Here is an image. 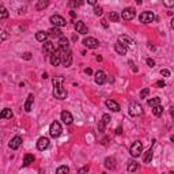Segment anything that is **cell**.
Returning <instances> with one entry per match:
<instances>
[{"label": "cell", "instance_id": "cell-1", "mask_svg": "<svg viewBox=\"0 0 174 174\" xmlns=\"http://www.w3.org/2000/svg\"><path fill=\"white\" fill-rule=\"evenodd\" d=\"M63 82H64L63 78H54L53 79V95L57 99H65L67 97V90L63 87Z\"/></svg>", "mask_w": 174, "mask_h": 174}, {"label": "cell", "instance_id": "cell-2", "mask_svg": "<svg viewBox=\"0 0 174 174\" xmlns=\"http://www.w3.org/2000/svg\"><path fill=\"white\" fill-rule=\"evenodd\" d=\"M129 152H130V155H132L133 158H137V156H140L141 152H143V144H141V141H135V143L130 146Z\"/></svg>", "mask_w": 174, "mask_h": 174}, {"label": "cell", "instance_id": "cell-3", "mask_svg": "<svg viewBox=\"0 0 174 174\" xmlns=\"http://www.w3.org/2000/svg\"><path fill=\"white\" fill-rule=\"evenodd\" d=\"M61 125H60L57 121H53V123L50 124V128H49V133H50L52 137H59L60 135H61Z\"/></svg>", "mask_w": 174, "mask_h": 174}, {"label": "cell", "instance_id": "cell-4", "mask_svg": "<svg viewBox=\"0 0 174 174\" xmlns=\"http://www.w3.org/2000/svg\"><path fill=\"white\" fill-rule=\"evenodd\" d=\"M128 112H129L130 116H135L136 117V116H140L141 113H143V108H141V105L137 102H130Z\"/></svg>", "mask_w": 174, "mask_h": 174}, {"label": "cell", "instance_id": "cell-5", "mask_svg": "<svg viewBox=\"0 0 174 174\" xmlns=\"http://www.w3.org/2000/svg\"><path fill=\"white\" fill-rule=\"evenodd\" d=\"M49 21H50V23L54 26V27H64L67 25V21L60 15H52Z\"/></svg>", "mask_w": 174, "mask_h": 174}, {"label": "cell", "instance_id": "cell-6", "mask_svg": "<svg viewBox=\"0 0 174 174\" xmlns=\"http://www.w3.org/2000/svg\"><path fill=\"white\" fill-rule=\"evenodd\" d=\"M139 19L143 23H152L155 21V15H154V12H151V11H144V12L140 14Z\"/></svg>", "mask_w": 174, "mask_h": 174}, {"label": "cell", "instance_id": "cell-7", "mask_svg": "<svg viewBox=\"0 0 174 174\" xmlns=\"http://www.w3.org/2000/svg\"><path fill=\"white\" fill-rule=\"evenodd\" d=\"M135 15H136V11H135V8H132V7H127L125 10L121 12V18L125 19V21H132V19L135 18Z\"/></svg>", "mask_w": 174, "mask_h": 174}, {"label": "cell", "instance_id": "cell-8", "mask_svg": "<svg viewBox=\"0 0 174 174\" xmlns=\"http://www.w3.org/2000/svg\"><path fill=\"white\" fill-rule=\"evenodd\" d=\"M83 45H85L86 48H90V49H97L98 46H99V41L92 38V37H86V38L83 40Z\"/></svg>", "mask_w": 174, "mask_h": 174}, {"label": "cell", "instance_id": "cell-9", "mask_svg": "<svg viewBox=\"0 0 174 174\" xmlns=\"http://www.w3.org/2000/svg\"><path fill=\"white\" fill-rule=\"evenodd\" d=\"M60 63H61V52H60V49H54V52L50 54V64L52 65H59Z\"/></svg>", "mask_w": 174, "mask_h": 174}, {"label": "cell", "instance_id": "cell-10", "mask_svg": "<svg viewBox=\"0 0 174 174\" xmlns=\"http://www.w3.org/2000/svg\"><path fill=\"white\" fill-rule=\"evenodd\" d=\"M54 52V44L50 41H44V46H42V53L45 56H50Z\"/></svg>", "mask_w": 174, "mask_h": 174}, {"label": "cell", "instance_id": "cell-11", "mask_svg": "<svg viewBox=\"0 0 174 174\" xmlns=\"http://www.w3.org/2000/svg\"><path fill=\"white\" fill-rule=\"evenodd\" d=\"M61 63L64 64V67H69L72 64V54L69 49L65 52H61Z\"/></svg>", "mask_w": 174, "mask_h": 174}, {"label": "cell", "instance_id": "cell-12", "mask_svg": "<svg viewBox=\"0 0 174 174\" xmlns=\"http://www.w3.org/2000/svg\"><path fill=\"white\" fill-rule=\"evenodd\" d=\"M75 30H76V33L83 34V36L89 33V30H87V26L85 25V22H82V21L75 22Z\"/></svg>", "mask_w": 174, "mask_h": 174}, {"label": "cell", "instance_id": "cell-13", "mask_svg": "<svg viewBox=\"0 0 174 174\" xmlns=\"http://www.w3.org/2000/svg\"><path fill=\"white\" fill-rule=\"evenodd\" d=\"M21 144H22V137L21 136H15V137H12L11 139V141H10V148L11 150H18L19 147H21Z\"/></svg>", "mask_w": 174, "mask_h": 174}, {"label": "cell", "instance_id": "cell-14", "mask_svg": "<svg viewBox=\"0 0 174 174\" xmlns=\"http://www.w3.org/2000/svg\"><path fill=\"white\" fill-rule=\"evenodd\" d=\"M49 147V139L48 137H40L38 141H37V148L40 150V151H44V150H46Z\"/></svg>", "mask_w": 174, "mask_h": 174}, {"label": "cell", "instance_id": "cell-15", "mask_svg": "<svg viewBox=\"0 0 174 174\" xmlns=\"http://www.w3.org/2000/svg\"><path fill=\"white\" fill-rule=\"evenodd\" d=\"M59 48H60V52H65L69 49V41L68 38H65V37H60L59 40Z\"/></svg>", "mask_w": 174, "mask_h": 174}, {"label": "cell", "instance_id": "cell-16", "mask_svg": "<svg viewBox=\"0 0 174 174\" xmlns=\"http://www.w3.org/2000/svg\"><path fill=\"white\" fill-rule=\"evenodd\" d=\"M106 82V74L103 71H97L95 72V83L97 85H103Z\"/></svg>", "mask_w": 174, "mask_h": 174}, {"label": "cell", "instance_id": "cell-17", "mask_svg": "<svg viewBox=\"0 0 174 174\" xmlns=\"http://www.w3.org/2000/svg\"><path fill=\"white\" fill-rule=\"evenodd\" d=\"M61 120H63V123L67 124V125H69V124H72V114L69 112H67V110H63L61 112Z\"/></svg>", "mask_w": 174, "mask_h": 174}, {"label": "cell", "instance_id": "cell-18", "mask_svg": "<svg viewBox=\"0 0 174 174\" xmlns=\"http://www.w3.org/2000/svg\"><path fill=\"white\" fill-rule=\"evenodd\" d=\"M118 42L123 44L124 46H132L133 44H135V41H133L130 37L128 36H120V38H118Z\"/></svg>", "mask_w": 174, "mask_h": 174}, {"label": "cell", "instance_id": "cell-19", "mask_svg": "<svg viewBox=\"0 0 174 174\" xmlns=\"http://www.w3.org/2000/svg\"><path fill=\"white\" fill-rule=\"evenodd\" d=\"M105 105L108 106V108L112 110V112H118V110H120V105H118L116 101H113V99H108V101L105 102Z\"/></svg>", "mask_w": 174, "mask_h": 174}, {"label": "cell", "instance_id": "cell-20", "mask_svg": "<svg viewBox=\"0 0 174 174\" xmlns=\"http://www.w3.org/2000/svg\"><path fill=\"white\" fill-rule=\"evenodd\" d=\"M105 167L109 170L116 169V159L113 158V156H109V158L105 159Z\"/></svg>", "mask_w": 174, "mask_h": 174}, {"label": "cell", "instance_id": "cell-21", "mask_svg": "<svg viewBox=\"0 0 174 174\" xmlns=\"http://www.w3.org/2000/svg\"><path fill=\"white\" fill-rule=\"evenodd\" d=\"M33 102H34L33 94H29L27 99H26V103H25V110H26V112H30V110H31V108H33Z\"/></svg>", "mask_w": 174, "mask_h": 174}, {"label": "cell", "instance_id": "cell-22", "mask_svg": "<svg viewBox=\"0 0 174 174\" xmlns=\"http://www.w3.org/2000/svg\"><path fill=\"white\" fill-rule=\"evenodd\" d=\"M36 161V158H34V155H31V154H26L25 156H23V166H29V165H31L33 162Z\"/></svg>", "mask_w": 174, "mask_h": 174}, {"label": "cell", "instance_id": "cell-23", "mask_svg": "<svg viewBox=\"0 0 174 174\" xmlns=\"http://www.w3.org/2000/svg\"><path fill=\"white\" fill-rule=\"evenodd\" d=\"M114 50L117 52L118 54H121V56H124V54L127 53V46H124L123 44H120V42H117L114 45Z\"/></svg>", "mask_w": 174, "mask_h": 174}, {"label": "cell", "instance_id": "cell-24", "mask_svg": "<svg viewBox=\"0 0 174 174\" xmlns=\"http://www.w3.org/2000/svg\"><path fill=\"white\" fill-rule=\"evenodd\" d=\"M139 166H140V165H139L136 161H129L128 162V166H127V170L130 172V173H133V172H136V170L139 169Z\"/></svg>", "mask_w": 174, "mask_h": 174}, {"label": "cell", "instance_id": "cell-25", "mask_svg": "<svg viewBox=\"0 0 174 174\" xmlns=\"http://www.w3.org/2000/svg\"><path fill=\"white\" fill-rule=\"evenodd\" d=\"M48 37H49L48 31H38V33L36 34V38H37V41H40V42L46 41V40H48Z\"/></svg>", "mask_w": 174, "mask_h": 174}, {"label": "cell", "instance_id": "cell-26", "mask_svg": "<svg viewBox=\"0 0 174 174\" xmlns=\"http://www.w3.org/2000/svg\"><path fill=\"white\" fill-rule=\"evenodd\" d=\"M48 5H49V0H38V3H37L36 8H37L38 11H41V10H45Z\"/></svg>", "mask_w": 174, "mask_h": 174}, {"label": "cell", "instance_id": "cell-27", "mask_svg": "<svg viewBox=\"0 0 174 174\" xmlns=\"http://www.w3.org/2000/svg\"><path fill=\"white\" fill-rule=\"evenodd\" d=\"M0 117H2V118H11V117H12V110L8 109V108L3 109L2 113H0Z\"/></svg>", "mask_w": 174, "mask_h": 174}, {"label": "cell", "instance_id": "cell-28", "mask_svg": "<svg viewBox=\"0 0 174 174\" xmlns=\"http://www.w3.org/2000/svg\"><path fill=\"white\" fill-rule=\"evenodd\" d=\"M48 34L50 37H61V31L59 30V27H52L50 30H48Z\"/></svg>", "mask_w": 174, "mask_h": 174}, {"label": "cell", "instance_id": "cell-29", "mask_svg": "<svg viewBox=\"0 0 174 174\" xmlns=\"http://www.w3.org/2000/svg\"><path fill=\"white\" fill-rule=\"evenodd\" d=\"M8 11H7V8L4 7V5H0V19H7L8 18Z\"/></svg>", "mask_w": 174, "mask_h": 174}, {"label": "cell", "instance_id": "cell-30", "mask_svg": "<svg viewBox=\"0 0 174 174\" xmlns=\"http://www.w3.org/2000/svg\"><path fill=\"white\" fill-rule=\"evenodd\" d=\"M152 113L156 116V117H159V116L163 113V108L161 106V103H159V105H156V106H154V108H152Z\"/></svg>", "mask_w": 174, "mask_h": 174}, {"label": "cell", "instance_id": "cell-31", "mask_svg": "<svg viewBox=\"0 0 174 174\" xmlns=\"http://www.w3.org/2000/svg\"><path fill=\"white\" fill-rule=\"evenodd\" d=\"M109 21H112V22H118V21H120V15H118L116 11H112V12H109Z\"/></svg>", "mask_w": 174, "mask_h": 174}, {"label": "cell", "instance_id": "cell-32", "mask_svg": "<svg viewBox=\"0 0 174 174\" xmlns=\"http://www.w3.org/2000/svg\"><path fill=\"white\" fill-rule=\"evenodd\" d=\"M83 4V0H69V7L71 8H78Z\"/></svg>", "mask_w": 174, "mask_h": 174}, {"label": "cell", "instance_id": "cell-33", "mask_svg": "<svg viewBox=\"0 0 174 174\" xmlns=\"http://www.w3.org/2000/svg\"><path fill=\"white\" fill-rule=\"evenodd\" d=\"M152 155H154L152 148H150L148 151L146 152V155H144V163H150V162H151V159H152Z\"/></svg>", "mask_w": 174, "mask_h": 174}, {"label": "cell", "instance_id": "cell-34", "mask_svg": "<svg viewBox=\"0 0 174 174\" xmlns=\"http://www.w3.org/2000/svg\"><path fill=\"white\" fill-rule=\"evenodd\" d=\"M148 106H151V108H154V106H156V105H159L161 103V98H151V99H148Z\"/></svg>", "mask_w": 174, "mask_h": 174}, {"label": "cell", "instance_id": "cell-35", "mask_svg": "<svg viewBox=\"0 0 174 174\" xmlns=\"http://www.w3.org/2000/svg\"><path fill=\"white\" fill-rule=\"evenodd\" d=\"M57 174H63V173H69V167L68 166H60L59 169L56 170Z\"/></svg>", "mask_w": 174, "mask_h": 174}, {"label": "cell", "instance_id": "cell-36", "mask_svg": "<svg viewBox=\"0 0 174 174\" xmlns=\"http://www.w3.org/2000/svg\"><path fill=\"white\" fill-rule=\"evenodd\" d=\"M94 14H95L97 16H101V15L103 14V8L101 7V5H97V7L94 8Z\"/></svg>", "mask_w": 174, "mask_h": 174}, {"label": "cell", "instance_id": "cell-37", "mask_svg": "<svg viewBox=\"0 0 174 174\" xmlns=\"http://www.w3.org/2000/svg\"><path fill=\"white\" fill-rule=\"evenodd\" d=\"M7 38H8V34L5 33L4 30H0V42H2V41H5Z\"/></svg>", "mask_w": 174, "mask_h": 174}, {"label": "cell", "instance_id": "cell-38", "mask_svg": "<svg viewBox=\"0 0 174 174\" xmlns=\"http://www.w3.org/2000/svg\"><path fill=\"white\" fill-rule=\"evenodd\" d=\"M105 125H106V124L101 120L99 123H98V130H99V132H103V130H105Z\"/></svg>", "mask_w": 174, "mask_h": 174}, {"label": "cell", "instance_id": "cell-39", "mask_svg": "<svg viewBox=\"0 0 174 174\" xmlns=\"http://www.w3.org/2000/svg\"><path fill=\"white\" fill-rule=\"evenodd\" d=\"M148 94H150V89H144L143 91L140 92V98H146Z\"/></svg>", "mask_w": 174, "mask_h": 174}, {"label": "cell", "instance_id": "cell-40", "mask_svg": "<svg viewBox=\"0 0 174 174\" xmlns=\"http://www.w3.org/2000/svg\"><path fill=\"white\" fill-rule=\"evenodd\" d=\"M110 120H112V118H110V116H109V114H103V116H102V121H103L105 124H109V123H110Z\"/></svg>", "mask_w": 174, "mask_h": 174}, {"label": "cell", "instance_id": "cell-41", "mask_svg": "<svg viewBox=\"0 0 174 174\" xmlns=\"http://www.w3.org/2000/svg\"><path fill=\"white\" fill-rule=\"evenodd\" d=\"M163 3H165V5H166V7H173L174 5V0H163Z\"/></svg>", "mask_w": 174, "mask_h": 174}, {"label": "cell", "instance_id": "cell-42", "mask_svg": "<svg viewBox=\"0 0 174 174\" xmlns=\"http://www.w3.org/2000/svg\"><path fill=\"white\" fill-rule=\"evenodd\" d=\"M22 59H25V60H30V59H31V53H29V52L23 53V54H22Z\"/></svg>", "mask_w": 174, "mask_h": 174}, {"label": "cell", "instance_id": "cell-43", "mask_svg": "<svg viewBox=\"0 0 174 174\" xmlns=\"http://www.w3.org/2000/svg\"><path fill=\"white\" fill-rule=\"evenodd\" d=\"M161 74H162V76H170V71H169V69H166V68L162 69Z\"/></svg>", "mask_w": 174, "mask_h": 174}, {"label": "cell", "instance_id": "cell-44", "mask_svg": "<svg viewBox=\"0 0 174 174\" xmlns=\"http://www.w3.org/2000/svg\"><path fill=\"white\" fill-rule=\"evenodd\" d=\"M166 86V83H165V80H159V82H156V87H159V89H162V87Z\"/></svg>", "mask_w": 174, "mask_h": 174}, {"label": "cell", "instance_id": "cell-45", "mask_svg": "<svg viewBox=\"0 0 174 174\" xmlns=\"http://www.w3.org/2000/svg\"><path fill=\"white\" fill-rule=\"evenodd\" d=\"M101 25H102L105 29L109 27V23H108V21H106V19H101Z\"/></svg>", "mask_w": 174, "mask_h": 174}, {"label": "cell", "instance_id": "cell-46", "mask_svg": "<svg viewBox=\"0 0 174 174\" xmlns=\"http://www.w3.org/2000/svg\"><path fill=\"white\" fill-rule=\"evenodd\" d=\"M147 64H148V67H155V61H154L152 59H147Z\"/></svg>", "mask_w": 174, "mask_h": 174}, {"label": "cell", "instance_id": "cell-47", "mask_svg": "<svg viewBox=\"0 0 174 174\" xmlns=\"http://www.w3.org/2000/svg\"><path fill=\"white\" fill-rule=\"evenodd\" d=\"M87 172H89V166H86V167H82V169L79 170V173H80V174H82V173H87Z\"/></svg>", "mask_w": 174, "mask_h": 174}, {"label": "cell", "instance_id": "cell-48", "mask_svg": "<svg viewBox=\"0 0 174 174\" xmlns=\"http://www.w3.org/2000/svg\"><path fill=\"white\" fill-rule=\"evenodd\" d=\"M85 74H87V75H91V74H92L91 68H86V69H85Z\"/></svg>", "mask_w": 174, "mask_h": 174}, {"label": "cell", "instance_id": "cell-49", "mask_svg": "<svg viewBox=\"0 0 174 174\" xmlns=\"http://www.w3.org/2000/svg\"><path fill=\"white\" fill-rule=\"evenodd\" d=\"M87 3H89V4H91V5H94L95 3H97V0H87Z\"/></svg>", "mask_w": 174, "mask_h": 174}, {"label": "cell", "instance_id": "cell-50", "mask_svg": "<svg viewBox=\"0 0 174 174\" xmlns=\"http://www.w3.org/2000/svg\"><path fill=\"white\" fill-rule=\"evenodd\" d=\"M116 133H117V135H121V133H123V129H121V128H117V129H116Z\"/></svg>", "mask_w": 174, "mask_h": 174}, {"label": "cell", "instance_id": "cell-51", "mask_svg": "<svg viewBox=\"0 0 174 174\" xmlns=\"http://www.w3.org/2000/svg\"><path fill=\"white\" fill-rule=\"evenodd\" d=\"M102 143H103V144H106V143H108V137H105V139H103V140H102Z\"/></svg>", "mask_w": 174, "mask_h": 174}, {"label": "cell", "instance_id": "cell-52", "mask_svg": "<svg viewBox=\"0 0 174 174\" xmlns=\"http://www.w3.org/2000/svg\"><path fill=\"white\" fill-rule=\"evenodd\" d=\"M136 3H137V4H141V3H143V0H135Z\"/></svg>", "mask_w": 174, "mask_h": 174}, {"label": "cell", "instance_id": "cell-53", "mask_svg": "<svg viewBox=\"0 0 174 174\" xmlns=\"http://www.w3.org/2000/svg\"><path fill=\"white\" fill-rule=\"evenodd\" d=\"M0 118H2V117H0Z\"/></svg>", "mask_w": 174, "mask_h": 174}]
</instances>
